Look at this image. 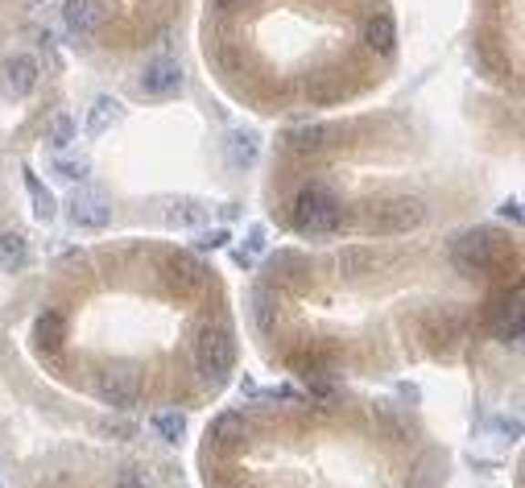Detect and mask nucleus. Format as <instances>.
Returning <instances> with one entry per match:
<instances>
[{
  "instance_id": "nucleus-5",
  "label": "nucleus",
  "mask_w": 525,
  "mask_h": 488,
  "mask_svg": "<svg viewBox=\"0 0 525 488\" xmlns=\"http://www.w3.org/2000/svg\"><path fill=\"white\" fill-rule=\"evenodd\" d=\"M96 398L112 410H129L141 398V372L133 369H104L96 377Z\"/></svg>"
},
{
  "instance_id": "nucleus-25",
  "label": "nucleus",
  "mask_w": 525,
  "mask_h": 488,
  "mask_svg": "<svg viewBox=\"0 0 525 488\" xmlns=\"http://www.w3.org/2000/svg\"><path fill=\"white\" fill-rule=\"evenodd\" d=\"M75 141V120L71 117H54L50 120V145L54 149H67Z\"/></svg>"
},
{
  "instance_id": "nucleus-26",
  "label": "nucleus",
  "mask_w": 525,
  "mask_h": 488,
  "mask_svg": "<svg viewBox=\"0 0 525 488\" xmlns=\"http://www.w3.org/2000/svg\"><path fill=\"white\" fill-rule=\"evenodd\" d=\"M54 170L63 174V178H88L91 162H88V158H58V162H54Z\"/></svg>"
},
{
  "instance_id": "nucleus-29",
  "label": "nucleus",
  "mask_w": 525,
  "mask_h": 488,
  "mask_svg": "<svg viewBox=\"0 0 525 488\" xmlns=\"http://www.w3.org/2000/svg\"><path fill=\"white\" fill-rule=\"evenodd\" d=\"M500 216L513 219V224H521V208H517V203H500Z\"/></svg>"
},
{
  "instance_id": "nucleus-8",
  "label": "nucleus",
  "mask_w": 525,
  "mask_h": 488,
  "mask_svg": "<svg viewBox=\"0 0 525 488\" xmlns=\"http://www.w3.org/2000/svg\"><path fill=\"white\" fill-rule=\"evenodd\" d=\"M67 216H71L75 228H108L112 224V203L99 195V190H79L67 203Z\"/></svg>"
},
{
  "instance_id": "nucleus-28",
  "label": "nucleus",
  "mask_w": 525,
  "mask_h": 488,
  "mask_svg": "<svg viewBox=\"0 0 525 488\" xmlns=\"http://www.w3.org/2000/svg\"><path fill=\"white\" fill-rule=\"evenodd\" d=\"M261 249H265V228L252 224L249 228V253H261Z\"/></svg>"
},
{
  "instance_id": "nucleus-24",
  "label": "nucleus",
  "mask_w": 525,
  "mask_h": 488,
  "mask_svg": "<svg viewBox=\"0 0 525 488\" xmlns=\"http://www.w3.org/2000/svg\"><path fill=\"white\" fill-rule=\"evenodd\" d=\"M37 340H42L46 348L63 344V319H58V315H42V319H37Z\"/></svg>"
},
{
  "instance_id": "nucleus-18",
  "label": "nucleus",
  "mask_w": 525,
  "mask_h": 488,
  "mask_svg": "<svg viewBox=\"0 0 525 488\" xmlns=\"http://www.w3.org/2000/svg\"><path fill=\"white\" fill-rule=\"evenodd\" d=\"M170 269H174V281H179L182 290H199L207 281V269L190 253H179L174 261H170Z\"/></svg>"
},
{
  "instance_id": "nucleus-30",
  "label": "nucleus",
  "mask_w": 525,
  "mask_h": 488,
  "mask_svg": "<svg viewBox=\"0 0 525 488\" xmlns=\"http://www.w3.org/2000/svg\"><path fill=\"white\" fill-rule=\"evenodd\" d=\"M215 9H232V5H244V0H211Z\"/></svg>"
},
{
  "instance_id": "nucleus-10",
  "label": "nucleus",
  "mask_w": 525,
  "mask_h": 488,
  "mask_svg": "<svg viewBox=\"0 0 525 488\" xmlns=\"http://www.w3.org/2000/svg\"><path fill=\"white\" fill-rule=\"evenodd\" d=\"M63 21L75 37H91L99 25V5L96 0H67L63 5Z\"/></svg>"
},
{
  "instance_id": "nucleus-23",
  "label": "nucleus",
  "mask_w": 525,
  "mask_h": 488,
  "mask_svg": "<svg viewBox=\"0 0 525 488\" xmlns=\"http://www.w3.org/2000/svg\"><path fill=\"white\" fill-rule=\"evenodd\" d=\"M116 488H158V476L149 468H141V463H133V468H125L116 476Z\"/></svg>"
},
{
  "instance_id": "nucleus-11",
  "label": "nucleus",
  "mask_w": 525,
  "mask_h": 488,
  "mask_svg": "<svg viewBox=\"0 0 525 488\" xmlns=\"http://www.w3.org/2000/svg\"><path fill=\"white\" fill-rule=\"evenodd\" d=\"M447 480V455L443 452H427L410 472V484L406 488H443Z\"/></svg>"
},
{
  "instance_id": "nucleus-1",
  "label": "nucleus",
  "mask_w": 525,
  "mask_h": 488,
  "mask_svg": "<svg viewBox=\"0 0 525 488\" xmlns=\"http://www.w3.org/2000/svg\"><path fill=\"white\" fill-rule=\"evenodd\" d=\"M195 361H199V377L207 385H223L236 364V340H232V327L228 323H207L199 331V348H195Z\"/></svg>"
},
{
  "instance_id": "nucleus-19",
  "label": "nucleus",
  "mask_w": 525,
  "mask_h": 488,
  "mask_svg": "<svg viewBox=\"0 0 525 488\" xmlns=\"http://www.w3.org/2000/svg\"><path fill=\"white\" fill-rule=\"evenodd\" d=\"M244 434H249V422H244L241 414H220V418H215V426H211V439H215V443H223V447L241 443Z\"/></svg>"
},
{
  "instance_id": "nucleus-14",
  "label": "nucleus",
  "mask_w": 525,
  "mask_h": 488,
  "mask_svg": "<svg viewBox=\"0 0 525 488\" xmlns=\"http://www.w3.org/2000/svg\"><path fill=\"white\" fill-rule=\"evenodd\" d=\"M249 302H252V323H257V331L261 335H273L277 331V299H273V290L257 286Z\"/></svg>"
},
{
  "instance_id": "nucleus-16",
  "label": "nucleus",
  "mask_w": 525,
  "mask_h": 488,
  "mask_svg": "<svg viewBox=\"0 0 525 488\" xmlns=\"http://www.w3.org/2000/svg\"><path fill=\"white\" fill-rule=\"evenodd\" d=\"M285 145H290L294 154H319L323 145H327V125H303V128H290V133H285Z\"/></svg>"
},
{
  "instance_id": "nucleus-3",
  "label": "nucleus",
  "mask_w": 525,
  "mask_h": 488,
  "mask_svg": "<svg viewBox=\"0 0 525 488\" xmlns=\"http://www.w3.org/2000/svg\"><path fill=\"white\" fill-rule=\"evenodd\" d=\"M427 224V208L422 199H410V195H397V199H385L373 208L368 216V228L385 236H397V232H414V228Z\"/></svg>"
},
{
  "instance_id": "nucleus-20",
  "label": "nucleus",
  "mask_w": 525,
  "mask_h": 488,
  "mask_svg": "<svg viewBox=\"0 0 525 488\" xmlns=\"http://www.w3.org/2000/svg\"><path fill=\"white\" fill-rule=\"evenodd\" d=\"M368 269H373V253L368 249H344L339 253V273L344 278H365Z\"/></svg>"
},
{
  "instance_id": "nucleus-7",
  "label": "nucleus",
  "mask_w": 525,
  "mask_h": 488,
  "mask_svg": "<svg viewBox=\"0 0 525 488\" xmlns=\"http://www.w3.org/2000/svg\"><path fill=\"white\" fill-rule=\"evenodd\" d=\"M34 87H37V63L29 55H13L0 63V91L9 100H26Z\"/></svg>"
},
{
  "instance_id": "nucleus-12",
  "label": "nucleus",
  "mask_w": 525,
  "mask_h": 488,
  "mask_svg": "<svg viewBox=\"0 0 525 488\" xmlns=\"http://www.w3.org/2000/svg\"><path fill=\"white\" fill-rule=\"evenodd\" d=\"M125 120V108H120V100H112V96H99L96 104H91L88 112V137H104L112 125H120Z\"/></svg>"
},
{
  "instance_id": "nucleus-27",
  "label": "nucleus",
  "mask_w": 525,
  "mask_h": 488,
  "mask_svg": "<svg viewBox=\"0 0 525 488\" xmlns=\"http://www.w3.org/2000/svg\"><path fill=\"white\" fill-rule=\"evenodd\" d=\"M223 244H228V232H223V228H215V232H199V249H223Z\"/></svg>"
},
{
  "instance_id": "nucleus-15",
  "label": "nucleus",
  "mask_w": 525,
  "mask_h": 488,
  "mask_svg": "<svg viewBox=\"0 0 525 488\" xmlns=\"http://www.w3.org/2000/svg\"><path fill=\"white\" fill-rule=\"evenodd\" d=\"M161 219H166V228H199L207 219V208L195 199H174L161 211Z\"/></svg>"
},
{
  "instance_id": "nucleus-17",
  "label": "nucleus",
  "mask_w": 525,
  "mask_h": 488,
  "mask_svg": "<svg viewBox=\"0 0 525 488\" xmlns=\"http://www.w3.org/2000/svg\"><path fill=\"white\" fill-rule=\"evenodd\" d=\"M365 42L373 46L376 55H393V46H397V25H393V17H373L365 25Z\"/></svg>"
},
{
  "instance_id": "nucleus-9",
  "label": "nucleus",
  "mask_w": 525,
  "mask_h": 488,
  "mask_svg": "<svg viewBox=\"0 0 525 488\" xmlns=\"http://www.w3.org/2000/svg\"><path fill=\"white\" fill-rule=\"evenodd\" d=\"M223 154H228V166L249 170V166L261 158V137L252 133V128H232L228 141H223Z\"/></svg>"
},
{
  "instance_id": "nucleus-22",
  "label": "nucleus",
  "mask_w": 525,
  "mask_h": 488,
  "mask_svg": "<svg viewBox=\"0 0 525 488\" xmlns=\"http://www.w3.org/2000/svg\"><path fill=\"white\" fill-rule=\"evenodd\" d=\"M26 187H29V195H34V216L42 219V224H46V219H54V195L37 182L34 170H26Z\"/></svg>"
},
{
  "instance_id": "nucleus-4",
  "label": "nucleus",
  "mask_w": 525,
  "mask_h": 488,
  "mask_svg": "<svg viewBox=\"0 0 525 488\" xmlns=\"http://www.w3.org/2000/svg\"><path fill=\"white\" fill-rule=\"evenodd\" d=\"M137 87H141V96H149V100H170V96H179V91L187 87V71H182V63H174V58H153V63H145Z\"/></svg>"
},
{
  "instance_id": "nucleus-6",
  "label": "nucleus",
  "mask_w": 525,
  "mask_h": 488,
  "mask_svg": "<svg viewBox=\"0 0 525 488\" xmlns=\"http://www.w3.org/2000/svg\"><path fill=\"white\" fill-rule=\"evenodd\" d=\"M451 257L463 273H480L497 265V249H492V236L489 232H463L459 240L451 244Z\"/></svg>"
},
{
  "instance_id": "nucleus-13",
  "label": "nucleus",
  "mask_w": 525,
  "mask_h": 488,
  "mask_svg": "<svg viewBox=\"0 0 525 488\" xmlns=\"http://www.w3.org/2000/svg\"><path fill=\"white\" fill-rule=\"evenodd\" d=\"M29 265V240L21 232H0V269L17 273Z\"/></svg>"
},
{
  "instance_id": "nucleus-21",
  "label": "nucleus",
  "mask_w": 525,
  "mask_h": 488,
  "mask_svg": "<svg viewBox=\"0 0 525 488\" xmlns=\"http://www.w3.org/2000/svg\"><path fill=\"white\" fill-rule=\"evenodd\" d=\"M153 431L166 439V443H179L182 434H187V418L179 410H166V414H153Z\"/></svg>"
},
{
  "instance_id": "nucleus-2",
  "label": "nucleus",
  "mask_w": 525,
  "mask_h": 488,
  "mask_svg": "<svg viewBox=\"0 0 525 488\" xmlns=\"http://www.w3.org/2000/svg\"><path fill=\"white\" fill-rule=\"evenodd\" d=\"M339 224V199L323 187H306L294 199V228L306 236H327Z\"/></svg>"
}]
</instances>
